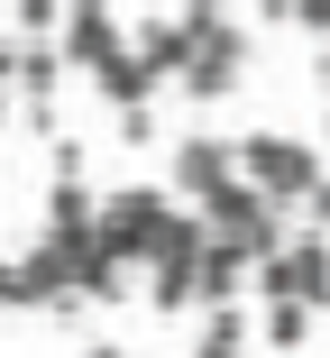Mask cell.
<instances>
[{
    "mask_svg": "<svg viewBox=\"0 0 330 358\" xmlns=\"http://www.w3.org/2000/svg\"><path fill=\"white\" fill-rule=\"evenodd\" d=\"M83 358H128V349H119V340H92V349H83Z\"/></svg>",
    "mask_w": 330,
    "mask_h": 358,
    "instance_id": "44dd1931",
    "label": "cell"
},
{
    "mask_svg": "<svg viewBox=\"0 0 330 358\" xmlns=\"http://www.w3.org/2000/svg\"><path fill=\"white\" fill-rule=\"evenodd\" d=\"M248 294V257L230 239H202L193 248V303H239Z\"/></svg>",
    "mask_w": 330,
    "mask_h": 358,
    "instance_id": "9c48e42d",
    "label": "cell"
},
{
    "mask_svg": "<svg viewBox=\"0 0 330 358\" xmlns=\"http://www.w3.org/2000/svg\"><path fill=\"white\" fill-rule=\"evenodd\" d=\"M183 28H193V55H183V74H174V92L183 101H230L239 83H248V64H257V46H248V28L230 19V10H183Z\"/></svg>",
    "mask_w": 330,
    "mask_h": 358,
    "instance_id": "7a4b0ae2",
    "label": "cell"
},
{
    "mask_svg": "<svg viewBox=\"0 0 330 358\" xmlns=\"http://www.w3.org/2000/svg\"><path fill=\"white\" fill-rule=\"evenodd\" d=\"M193 10H220V0H193Z\"/></svg>",
    "mask_w": 330,
    "mask_h": 358,
    "instance_id": "603a6c76",
    "label": "cell"
},
{
    "mask_svg": "<svg viewBox=\"0 0 330 358\" xmlns=\"http://www.w3.org/2000/svg\"><path fill=\"white\" fill-rule=\"evenodd\" d=\"M248 285H257L267 303L285 294V303H312V313H321V303H330V248H321V230H285L267 257L248 266Z\"/></svg>",
    "mask_w": 330,
    "mask_h": 358,
    "instance_id": "5b68a950",
    "label": "cell"
},
{
    "mask_svg": "<svg viewBox=\"0 0 330 358\" xmlns=\"http://www.w3.org/2000/svg\"><path fill=\"white\" fill-rule=\"evenodd\" d=\"M119 138L128 148H156V110H119Z\"/></svg>",
    "mask_w": 330,
    "mask_h": 358,
    "instance_id": "e0dca14e",
    "label": "cell"
},
{
    "mask_svg": "<svg viewBox=\"0 0 330 358\" xmlns=\"http://www.w3.org/2000/svg\"><path fill=\"white\" fill-rule=\"evenodd\" d=\"M165 202H174L165 184H119V193H92V221H83V230H92V248H101V257L138 266V257H147V230L165 221Z\"/></svg>",
    "mask_w": 330,
    "mask_h": 358,
    "instance_id": "277c9868",
    "label": "cell"
},
{
    "mask_svg": "<svg viewBox=\"0 0 330 358\" xmlns=\"http://www.w3.org/2000/svg\"><path fill=\"white\" fill-rule=\"evenodd\" d=\"M211 184H230V138H220V129L174 138V148H165V193H174V202H202Z\"/></svg>",
    "mask_w": 330,
    "mask_h": 358,
    "instance_id": "ba28073f",
    "label": "cell"
},
{
    "mask_svg": "<svg viewBox=\"0 0 330 358\" xmlns=\"http://www.w3.org/2000/svg\"><path fill=\"white\" fill-rule=\"evenodd\" d=\"M248 10L267 19V28H276V19H294V0H248Z\"/></svg>",
    "mask_w": 330,
    "mask_h": 358,
    "instance_id": "d6986e66",
    "label": "cell"
},
{
    "mask_svg": "<svg viewBox=\"0 0 330 358\" xmlns=\"http://www.w3.org/2000/svg\"><path fill=\"white\" fill-rule=\"evenodd\" d=\"M55 92H64V55L46 37H19V64H10V101L28 129H55Z\"/></svg>",
    "mask_w": 330,
    "mask_h": 358,
    "instance_id": "52a82bcc",
    "label": "cell"
},
{
    "mask_svg": "<svg viewBox=\"0 0 330 358\" xmlns=\"http://www.w3.org/2000/svg\"><path fill=\"white\" fill-rule=\"evenodd\" d=\"M46 46L64 55V74H92V64H110V55L128 46V28H119L110 0H64V19H55V37H46Z\"/></svg>",
    "mask_w": 330,
    "mask_h": 358,
    "instance_id": "8992f818",
    "label": "cell"
},
{
    "mask_svg": "<svg viewBox=\"0 0 330 358\" xmlns=\"http://www.w3.org/2000/svg\"><path fill=\"white\" fill-rule=\"evenodd\" d=\"M0 129H10V83H0Z\"/></svg>",
    "mask_w": 330,
    "mask_h": 358,
    "instance_id": "7402d4cb",
    "label": "cell"
},
{
    "mask_svg": "<svg viewBox=\"0 0 330 358\" xmlns=\"http://www.w3.org/2000/svg\"><path fill=\"white\" fill-rule=\"evenodd\" d=\"M92 83H101V101H110V110H147V101H156V83H147V64L128 55V46H119L110 64H92Z\"/></svg>",
    "mask_w": 330,
    "mask_h": 358,
    "instance_id": "8fae6325",
    "label": "cell"
},
{
    "mask_svg": "<svg viewBox=\"0 0 330 358\" xmlns=\"http://www.w3.org/2000/svg\"><path fill=\"white\" fill-rule=\"evenodd\" d=\"M83 221H92V184L55 166V184H46V230L64 239V230H83Z\"/></svg>",
    "mask_w": 330,
    "mask_h": 358,
    "instance_id": "5bb4252c",
    "label": "cell"
},
{
    "mask_svg": "<svg viewBox=\"0 0 330 358\" xmlns=\"http://www.w3.org/2000/svg\"><path fill=\"white\" fill-rule=\"evenodd\" d=\"M0 313H37V285H28L19 257H0Z\"/></svg>",
    "mask_w": 330,
    "mask_h": 358,
    "instance_id": "9a60e30c",
    "label": "cell"
},
{
    "mask_svg": "<svg viewBox=\"0 0 330 358\" xmlns=\"http://www.w3.org/2000/svg\"><path fill=\"white\" fill-rule=\"evenodd\" d=\"M128 55L147 64V83H174L183 55H193V28L183 19H147V28H128Z\"/></svg>",
    "mask_w": 330,
    "mask_h": 358,
    "instance_id": "30bf717a",
    "label": "cell"
},
{
    "mask_svg": "<svg viewBox=\"0 0 330 358\" xmlns=\"http://www.w3.org/2000/svg\"><path fill=\"white\" fill-rule=\"evenodd\" d=\"M55 19H64V0H19V28L28 37H55Z\"/></svg>",
    "mask_w": 330,
    "mask_h": 358,
    "instance_id": "2e32d148",
    "label": "cell"
},
{
    "mask_svg": "<svg viewBox=\"0 0 330 358\" xmlns=\"http://www.w3.org/2000/svg\"><path fill=\"white\" fill-rule=\"evenodd\" d=\"M294 28H303V37H321V28H330V0H294Z\"/></svg>",
    "mask_w": 330,
    "mask_h": 358,
    "instance_id": "ac0fdd59",
    "label": "cell"
},
{
    "mask_svg": "<svg viewBox=\"0 0 330 358\" xmlns=\"http://www.w3.org/2000/svg\"><path fill=\"white\" fill-rule=\"evenodd\" d=\"M230 175L257 184L267 202H303V230L330 221V184H321V148H303V138H276V129H248L230 138Z\"/></svg>",
    "mask_w": 330,
    "mask_h": 358,
    "instance_id": "6da1fadb",
    "label": "cell"
},
{
    "mask_svg": "<svg viewBox=\"0 0 330 358\" xmlns=\"http://www.w3.org/2000/svg\"><path fill=\"white\" fill-rule=\"evenodd\" d=\"M248 340V303H202V340H193V358H239Z\"/></svg>",
    "mask_w": 330,
    "mask_h": 358,
    "instance_id": "4fadbf2b",
    "label": "cell"
},
{
    "mask_svg": "<svg viewBox=\"0 0 330 358\" xmlns=\"http://www.w3.org/2000/svg\"><path fill=\"white\" fill-rule=\"evenodd\" d=\"M193 211H202V230H211V239H230L248 266L285 239V202H267V193H257V184H239V175H230V184H211Z\"/></svg>",
    "mask_w": 330,
    "mask_h": 358,
    "instance_id": "3957f363",
    "label": "cell"
},
{
    "mask_svg": "<svg viewBox=\"0 0 330 358\" xmlns=\"http://www.w3.org/2000/svg\"><path fill=\"white\" fill-rule=\"evenodd\" d=\"M10 64H19V37H10V28H0V83H10Z\"/></svg>",
    "mask_w": 330,
    "mask_h": 358,
    "instance_id": "ffe728a7",
    "label": "cell"
},
{
    "mask_svg": "<svg viewBox=\"0 0 330 358\" xmlns=\"http://www.w3.org/2000/svg\"><path fill=\"white\" fill-rule=\"evenodd\" d=\"M312 322H321L312 303H285V294H276V303H267V322H248V331L267 340V349H312Z\"/></svg>",
    "mask_w": 330,
    "mask_h": 358,
    "instance_id": "7c38bea8",
    "label": "cell"
}]
</instances>
